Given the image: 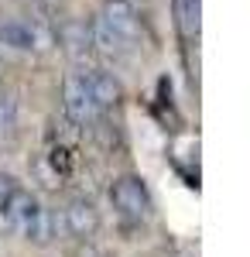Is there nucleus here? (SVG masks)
<instances>
[{
    "mask_svg": "<svg viewBox=\"0 0 250 257\" xmlns=\"http://www.w3.org/2000/svg\"><path fill=\"white\" fill-rule=\"evenodd\" d=\"M172 18L182 38H199L202 28V0H172Z\"/></svg>",
    "mask_w": 250,
    "mask_h": 257,
    "instance_id": "obj_9",
    "label": "nucleus"
},
{
    "mask_svg": "<svg viewBox=\"0 0 250 257\" xmlns=\"http://www.w3.org/2000/svg\"><path fill=\"white\" fill-rule=\"evenodd\" d=\"M58 41H62V48L76 62H82L93 52V28H89L86 21H65V24L58 28Z\"/></svg>",
    "mask_w": 250,
    "mask_h": 257,
    "instance_id": "obj_7",
    "label": "nucleus"
},
{
    "mask_svg": "<svg viewBox=\"0 0 250 257\" xmlns=\"http://www.w3.org/2000/svg\"><path fill=\"white\" fill-rule=\"evenodd\" d=\"M14 189H18V185H14V178L0 172V213H4V206L11 202V196H14Z\"/></svg>",
    "mask_w": 250,
    "mask_h": 257,
    "instance_id": "obj_11",
    "label": "nucleus"
},
{
    "mask_svg": "<svg viewBox=\"0 0 250 257\" xmlns=\"http://www.w3.org/2000/svg\"><path fill=\"white\" fill-rule=\"evenodd\" d=\"M62 223H65V230H69L72 237L86 240V237H93V233L99 230V209L89 202V199L79 196L62 209Z\"/></svg>",
    "mask_w": 250,
    "mask_h": 257,
    "instance_id": "obj_4",
    "label": "nucleus"
},
{
    "mask_svg": "<svg viewBox=\"0 0 250 257\" xmlns=\"http://www.w3.org/2000/svg\"><path fill=\"white\" fill-rule=\"evenodd\" d=\"M96 21L110 31V35H116L127 48L141 38V14H137V7L131 4V0H106Z\"/></svg>",
    "mask_w": 250,
    "mask_h": 257,
    "instance_id": "obj_2",
    "label": "nucleus"
},
{
    "mask_svg": "<svg viewBox=\"0 0 250 257\" xmlns=\"http://www.w3.org/2000/svg\"><path fill=\"white\" fill-rule=\"evenodd\" d=\"M62 110L72 123H89L96 117V103H93V93H89V82H86V72H72L62 82Z\"/></svg>",
    "mask_w": 250,
    "mask_h": 257,
    "instance_id": "obj_3",
    "label": "nucleus"
},
{
    "mask_svg": "<svg viewBox=\"0 0 250 257\" xmlns=\"http://www.w3.org/2000/svg\"><path fill=\"white\" fill-rule=\"evenodd\" d=\"M110 202H113L116 213L123 219H131V223H144L154 209L151 192H148V185L137 175H120L116 178L113 185H110Z\"/></svg>",
    "mask_w": 250,
    "mask_h": 257,
    "instance_id": "obj_1",
    "label": "nucleus"
},
{
    "mask_svg": "<svg viewBox=\"0 0 250 257\" xmlns=\"http://www.w3.org/2000/svg\"><path fill=\"white\" fill-rule=\"evenodd\" d=\"M86 82H89V93H93V103H96V110H113L116 103L123 99V86L110 76V72H103V69H93V72H86Z\"/></svg>",
    "mask_w": 250,
    "mask_h": 257,
    "instance_id": "obj_6",
    "label": "nucleus"
},
{
    "mask_svg": "<svg viewBox=\"0 0 250 257\" xmlns=\"http://www.w3.org/2000/svg\"><path fill=\"white\" fill-rule=\"evenodd\" d=\"M18 113H21L18 93L14 89H0V141H7L18 131Z\"/></svg>",
    "mask_w": 250,
    "mask_h": 257,
    "instance_id": "obj_10",
    "label": "nucleus"
},
{
    "mask_svg": "<svg viewBox=\"0 0 250 257\" xmlns=\"http://www.w3.org/2000/svg\"><path fill=\"white\" fill-rule=\"evenodd\" d=\"M45 31L31 21H7L0 28V45L7 48H18V52H35V48H45Z\"/></svg>",
    "mask_w": 250,
    "mask_h": 257,
    "instance_id": "obj_5",
    "label": "nucleus"
},
{
    "mask_svg": "<svg viewBox=\"0 0 250 257\" xmlns=\"http://www.w3.org/2000/svg\"><path fill=\"white\" fill-rule=\"evenodd\" d=\"M21 237L28 240V243H38V247H45V243H52V237H55V213L52 209H45V206H35V213L28 216V223L18 230Z\"/></svg>",
    "mask_w": 250,
    "mask_h": 257,
    "instance_id": "obj_8",
    "label": "nucleus"
},
{
    "mask_svg": "<svg viewBox=\"0 0 250 257\" xmlns=\"http://www.w3.org/2000/svg\"><path fill=\"white\" fill-rule=\"evenodd\" d=\"M35 4H41V7H55L58 0H35Z\"/></svg>",
    "mask_w": 250,
    "mask_h": 257,
    "instance_id": "obj_12",
    "label": "nucleus"
}]
</instances>
